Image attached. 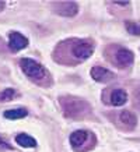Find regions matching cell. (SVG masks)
<instances>
[{
    "mask_svg": "<svg viewBox=\"0 0 140 152\" xmlns=\"http://www.w3.org/2000/svg\"><path fill=\"white\" fill-rule=\"evenodd\" d=\"M28 115V112L23 107H18V109H10V110H6L3 113L4 119H9V120H18V119H23L25 116Z\"/></svg>",
    "mask_w": 140,
    "mask_h": 152,
    "instance_id": "obj_12",
    "label": "cell"
},
{
    "mask_svg": "<svg viewBox=\"0 0 140 152\" xmlns=\"http://www.w3.org/2000/svg\"><path fill=\"white\" fill-rule=\"evenodd\" d=\"M66 117L70 119H81L91 113V106L87 101L77 96H63L59 99Z\"/></svg>",
    "mask_w": 140,
    "mask_h": 152,
    "instance_id": "obj_1",
    "label": "cell"
},
{
    "mask_svg": "<svg viewBox=\"0 0 140 152\" xmlns=\"http://www.w3.org/2000/svg\"><path fill=\"white\" fill-rule=\"evenodd\" d=\"M0 149H13V147L9 142H6V141H3L0 138Z\"/></svg>",
    "mask_w": 140,
    "mask_h": 152,
    "instance_id": "obj_16",
    "label": "cell"
},
{
    "mask_svg": "<svg viewBox=\"0 0 140 152\" xmlns=\"http://www.w3.org/2000/svg\"><path fill=\"white\" fill-rule=\"evenodd\" d=\"M15 141L18 144L20 147H24V148H35L37 147V141L31 137V135H28V134H18L17 137H15Z\"/></svg>",
    "mask_w": 140,
    "mask_h": 152,
    "instance_id": "obj_11",
    "label": "cell"
},
{
    "mask_svg": "<svg viewBox=\"0 0 140 152\" xmlns=\"http://www.w3.org/2000/svg\"><path fill=\"white\" fill-rule=\"evenodd\" d=\"M90 74H91V78L98 81V83H108V81L113 80V77H115L112 71H109V70L105 69V67H101V66L93 67L91 71H90Z\"/></svg>",
    "mask_w": 140,
    "mask_h": 152,
    "instance_id": "obj_7",
    "label": "cell"
},
{
    "mask_svg": "<svg viewBox=\"0 0 140 152\" xmlns=\"http://www.w3.org/2000/svg\"><path fill=\"white\" fill-rule=\"evenodd\" d=\"M17 96V91L13 88H6L0 92V102H9L13 101L14 98Z\"/></svg>",
    "mask_w": 140,
    "mask_h": 152,
    "instance_id": "obj_13",
    "label": "cell"
},
{
    "mask_svg": "<svg viewBox=\"0 0 140 152\" xmlns=\"http://www.w3.org/2000/svg\"><path fill=\"white\" fill-rule=\"evenodd\" d=\"M126 101H127V94H126L125 89L118 88V89H113V91L111 92V103L113 106L125 105Z\"/></svg>",
    "mask_w": 140,
    "mask_h": 152,
    "instance_id": "obj_10",
    "label": "cell"
},
{
    "mask_svg": "<svg viewBox=\"0 0 140 152\" xmlns=\"http://www.w3.org/2000/svg\"><path fill=\"white\" fill-rule=\"evenodd\" d=\"M119 121L125 126L127 130H133L137 124V117L135 113H132L129 110H123L119 113Z\"/></svg>",
    "mask_w": 140,
    "mask_h": 152,
    "instance_id": "obj_9",
    "label": "cell"
},
{
    "mask_svg": "<svg viewBox=\"0 0 140 152\" xmlns=\"http://www.w3.org/2000/svg\"><path fill=\"white\" fill-rule=\"evenodd\" d=\"M28 46V38L20 32H10L9 35V48L10 50L18 52Z\"/></svg>",
    "mask_w": 140,
    "mask_h": 152,
    "instance_id": "obj_6",
    "label": "cell"
},
{
    "mask_svg": "<svg viewBox=\"0 0 140 152\" xmlns=\"http://www.w3.org/2000/svg\"><path fill=\"white\" fill-rule=\"evenodd\" d=\"M20 67L23 70V73L32 81H41L46 75V71L43 69V66L32 59H21L20 60Z\"/></svg>",
    "mask_w": 140,
    "mask_h": 152,
    "instance_id": "obj_2",
    "label": "cell"
},
{
    "mask_svg": "<svg viewBox=\"0 0 140 152\" xmlns=\"http://www.w3.org/2000/svg\"><path fill=\"white\" fill-rule=\"evenodd\" d=\"M53 10L56 14L63 17H74L79 13V4L74 1H56L53 4Z\"/></svg>",
    "mask_w": 140,
    "mask_h": 152,
    "instance_id": "obj_4",
    "label": "cell"
},
{
    "mask_svg": "<svg viewBox=\"0 0 140 152\" xmlns=\"http://www.w3.org/2000/svg\"><path fill=\"white\" fill-rule=\"evenodd\" d=\"M115 63L118 66H121V67H129L132 66L133 63V60H135V55H133V52L129 50V49H125V48H121V49H118L115 52Z\"/></svg>",
    "mask_w": 140,
    "mask_h": 152,
    "instance_id": "obj_5",
    "label": "cell"
},
{
    "mask_svg": "<svg viewBox=\"0 0 140 152\" xmlns=\"http://www.w3.org/2000/svg\"><path fill=\"white\" fill-rule=\"evenodd\" d=\"M71 52H73L76 59L87 60L90 56L93 55L94 45H93V42H90V41H77L74 48L71 49Z\"/></svg>",
    "mask_w": 140,
    "mask_h": 152,
    "instance_id": "obj_3",
    "label": "cell"
},
{
    "mask_svg": "<svg viewBox=\"0 0 140 152\" xmlns=\"http://www.w3.org/2000/svg\"><path fill=\"white\" fill-rule=\"evenodd\" d=\"M4 9H6V1H1V0H0V13Z\"/></svg>",
    "mask_w": 140,
    "mask_h": 152,
    "instance_id": "obj_17",
    "label": "cell"
},
{
    "mask_svg": "<svg viewBox=\"0 0 140 152\" xmlns=\"http://www.w3.org/2000/svg\"><path fill=\"white\" fill-rule=\"evenodd\" d=\"M135 105L137 109H140V87L137 88V91L135 94Z\"/></svg>",
    "mask_w": 140,
    "mask_h": 152,
    "instance_id": "obj_15",
    "label": "cell"
},
{
    "mask_svg": "<svg viewBox=\"0 0 140 152\" xmlns=\"http://www.w3.org/2000/svg\"><path fill=\"white\" fill-rule=\"evenodd\" d=\"M125 28H126V31L130 34V35L140 37V24L139 23H135V21H126Z\"/></svg>",
    "mask_w": 140,
    "mask_h": 152,
    "instance_id": "obj_14",
    "label": "cell"
},
{
    "mask_svg": "<svg viewBox=\"0 0 140 152\" xmlns=\"http://www.w3.org/2000/svg\"><path fill=\"white\" fill-rule=\"evenodd\" d=\"M93 134L88 133V131H85V130H76L73 133L70 134V145L73 148H80L83 147L84 144L88 141V138L91 137Z\"/></svg>",
    "mask_w": 140,
    "mask_h": 152,
    "instance_id": "obj_8",
    "label": "cell"
}]
</instances>
